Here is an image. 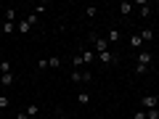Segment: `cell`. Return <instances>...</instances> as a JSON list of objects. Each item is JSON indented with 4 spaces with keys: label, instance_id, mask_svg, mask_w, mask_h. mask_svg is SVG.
<instances>
[{
    "label": "cell",
    "instance_id": "6da1fadb",
    "mask_svg": "<svg viewBox=\"0 0 159 119\" xmlns=\"http://www.w3.org/2000/svg\"><path fill=\"white\" fill-rule=\"evenodd\" d=\"M151 64H154V56H151V51H138V64H135V74H146Z\"/></svg>",
    "mask_w": 159,
    "mask_h": 119
},
{
    "label": "cell",
    "instance_id": "7a4b0ae2",
    "mask_svg": "<svg viewBox=\"0 0 159 119\" xmlns=\"http://www.w3.org/2000/svg\"><path fill=\"white\" fill-rule=\"evenodd\" d=\"M141 108H143V111H148V108H159V95H154V93H151V95H143L141 98Z\"/></svg>",
    "mask_w": 159,
    "mask_h": 119
},
{
    "label": "cell",
    "instance_id": "3957f363",
    "mask_svg": "<svg viewBox=\"0 0 159 119\" xmlns=\"http://www.w3.org/2000/svg\"><path fill=\"white\" fill-rule=\"evenodd\" d=\"M90 40H93V45H96V56L109 51V40L106 37H96V34H90Z\"/></svg>",
    "mask_w": 159,
    "mask_h": 119
},
{
    "label": "cell",
    "instance_id": "277c9868",
    "mask_svg": "<svg viewBox=\"0 0 159 119\" xmlns=\"http://www.w3.org/2000/svg\"><path fill=\"white\" fill-rule=\"evenodd\" d=\"M69 79H72V82H90L93 74H90V72H80V69H74V72L69 74Z\"/></svg>",
    "mask_w": 159,
    "mask_h": 119
},
{
    "label": "cell",
    "instance_id": "5b68a950",
    "mask_svg": "<svg viewBox=\"0 0 159 119\" xmlns=\"http://www.w3.org/2000/svg\"><path fill=\"white\" fill-rule=\"evenodd\" d=\"M98 58H101V64H106V66H111V64H117V53H114V51L98 53Z\"/></svg>",
    "mask_w": 159,
    "mask_h": 119
},
{
    "label": "cell",
    "instance_id": "8992f818",
    "mask_svg": "<svg viewBox=\"0 0 159 119\" xmlns=\"http://www.w3.org/2000/svg\"><path fill=\"white\" fill-rule=\"evenodd\" d=\"M133 6L138 8V13H141L143 19H146L148 13H151V3H146V0H138V3H133Z\"/></svg>",
    "mask_w": 159,
    "mask_h": 119
},
{
    "label": "cell",
    "instance_id": "52a82bcc",
    "mask_svg": "<svg viewBox=\"0 0 159 119\" xmlns=\"http://www.w3.org/2000/svg\"><path fill=\"white\" fill-rule=\"evenodd\" d=\"M16 32H19V34H29V32H32V24H29L27 19H21V21L16 24Z\"/></svg>",
    "mask_w": 159,
    "mask_h": 119
},
{
    "label": "cell",
    "instance_id": "ba28073f",
    "mask_svg": "<svg viewBox=\"0 0 159 119\" xmlns=\"http://www.w3.org/2000/svg\"><path fill=\"white\" fill-rule=\"evenodd\" d=\"M130 48H135V51H138V48H143V40H141V32H133V34H130Z\"/></svg>",
    "mask_w": 159,
    "mask_h": 119
},
{
    "label": "cell",
    "instance_id": "9c48e42d",
    "mask_svg": "<svg viewBox=\"0 0 159 119\" xmlns=\"http://www.w3.org/2000/svg\"><path fill=\"white\" fill-rule=\"evenodd\" d=\"M106 40H109V45H111V42H119V40H122L119 29H109V32H106Z\"/></svg>",
    "mask_w": 159,
    "mask_h": 119
},
{
    "label": "cell",
    "instance_id": "30bf717a",
    "mask_svg": "<svg viewBox=\"0 0 159 119\" xmlns=\"http://www.w3.org/2000/svg\"><path fill=\"white\" fill-rule=\"evenodd\" d=\"M13 29H16V24H13V21H0V32H3V34H11Z\"/></svg>",
    "mask_w": 159,
    "mask_h": 119
},
{
    "label": "cell",
    "instance_id": "8fae6325",
    "mask_svg": "<svg viewBox=\"0 0 159 119\" xmlns=\"http://www.w3.org/2000/svg\"><path fill=\"white\" fill-rule=\"evenodd\" d=\"M80 56H82V64L88 66V64H93V58H96V51H82Z\"/></svg>",
    "mask_w": 159,
    "mask_h": 119
},
{
    "label": "cell",
    "instance_id": "7c38bea8",
    "mask_svg": "<svg viewBox=\"0 0 159 119\" xmlns=\"http://www.w3.org/2000/svg\"><path fill=\"white\" fill-rule=\"evenodd\" d=\"M13 79H16V77H13V72H8V74H0V85H13Z\"/></svg>",
    "mask_w": 159,
    "mask_h": 119
},
{
    "label": "cell",
    "instance_id": "4fadbf2b",
    "mask_svg": "<svg viewBox=\"0 0 159 119\" xmlns=\"http://www.w3.org/2000/svg\"><path fill=\"white\" fill-rule=\"evenodd\" d=\"M3 21H16V8H6L3 11Z\"/></svg>",
    "mask_w": 159,
    "mask_h": 119
},
{
    "label": "cell",
    "instance_id": "5bb4252c",
    "mask_svg": "<svg viewBox=\"0 0 159 119\" xmlns=\"http://www.w3.org/2000/svg\"><path fill=\"white\" fill-rule=\"evenodd\" d=\"M141 40L143 42H151L154 40V29H141Z\"/></svg>",
    "mask_w": 159,
    "mask_h": 119
},
{
    "label": "cell",
    "instance_id": "9a60e30c",
    "mask_svg": "<svg viewBox=\"0 0 159 119\" xmlns=\"http://www.w3.org/2000/svg\"><path fill=\"white\" fill-rule=\"evenodd\" d=\"M77 101H80V106H88V103H90V93H80Z\"/></svg>",
    "mask_w": 159,
    "mask_h": 119
},
{
    "label": "cell",
    "instance_id": "2e32d148",
    "mask_svg": "<svg viewBox=\"0 0 159 119\" xmlns=\"http://www.w3.org/2000/svg\"><path fill=\"white\" fill-rule=\"evenodd\" d=\"M8 72H11V61L3 58V61H0V74H8Z\"/></svg>",
    "mask_w": 159,
    "mask_h": 119
},
{
    "label": "cell",
    "instance_id": "e0dca14e",
    "mask_svg": "<svg viewBox=\"0 0 159 119\" xmlns=\"http://www.w3.org/2000/svg\"><path fill=\"white\" fill-rule=\"evenodd\" d=\"M133 8H135L133 3H122V6H119V11H122V16H127V13H130Z\"/></svg>",
    "mask_w": 159,
    "mask_h": 119
},
{
    "label": "cell",
    "instance_id": "ac0fdd59",
    "mask_svg": "<svg viewBox=\"0 0 159 119\" xmlns=\"http://www.w3.org/2000/svg\"><path fill=\"white\" fill-rule=\"evenodd\" d=\"M24 114H27V117H29V119H32V117H34V114H37V106H34V103H29V106H27V108H24Z\"/></svg>",
    "mask_w": 159,
    "mask_h": 119
},
{
    "label": "cell",
    "instance_id": "d6986e66",
    "mask_svg": "<svg viewBox=\"0 0 159 119\" xmlns=\"http://www.w3.org/2000/svg\"><path fill=\"white\" fill-rule=\"evenodd\" d=\"M48 66H51V69H58V66H61V58H56V56L48 58Z\"/></svg>",
    "mask_w": 159,
    "mask_h": 119
},
{
    "label": "cell",
    "instance_id": "ffe728a7",
    "mask_svg": "<svg viewBox=\"0 0 159 119\" xmlns=\"http://www.w3.org/2000/svg\"><path fill=\"white\" fill-rule=\"evenodd\" d=\"M96 13H98V8H96V6H88V8H85V16H88V19H93Z\"/></svg>",
    "mask_w": 159,
    "mask_h": 119
},
{
    "label": "cell",
    "instance_id": "44dd1931",
    "mask_svg": "<svg viewBox=\"0 0 159 119\" xmlns=\"http://www.w3.org/2000/svg\"><path fill=\"white\" fill-rule=\"evenodd\" d=\"M146 119H159V108H148V111H146Z\"/></svg>",
    "mask_w": 159,
    "mask_h": 119
},
{
    "label": "cell",
    "instance_id": "7402d4cb",
    "mask_svg": "<svg viewBox=\"0 0 159 119\" xmlns=\"http://www.w3.org/2000/svg\"><path fill=\"white\" fill-rule=\"evenodd\" d=\"M8 103H11V98H8V95H0V108H8Z\"/></svg>",
    "mask_w": 159,
    "mask_h": 119
},
{
    "label": "cell",
    "instance_id": "603a6c76",
    "mask_svg": "<svg viewBox=\"0 0 159 119\" xmlns=\"http://www.w3.org/2000/svg\"><path fill=\"white\" fill-rule=\"evenodd\" d=\"M72 64H74V69H80V66H85V64H82V56H74V58H72Z\"/></svg>",
    "mask_w": 159,
    "mask_h": 119
},
{
    "label": "cell",
    "instance_id": "cb8c5ba5",
    "mask_svg": "<svg viewBox=\"0 0 159 119\" xmlns=\"http://www.w3.org/2000/svg\"><path fill=\"white\" fill-rule=\"evenodd\" d=\"M48 11V3H37V11H34V13H45Z\"/></svg>",
    "mask_w": 159,
    "mask_h": 119
},
{
    "label": "cell",
    "instance_id": "d4e9b609",
    "mask_svg": "<svg viewBox=\"0 0 159 119\" xmlns=\"http://www.w3.org/2000/svg\"><path fill=\"white\" fill-rule=\"evenodd\" d=\"M37 69H48V58H40V61H37Z\"/></svg>",
    "mask_w": 159,
    "mask_h": 119
},
{
    "label": "cell",
    "instance_id": "484cf974",
    "mask_svg": "<svg viewBox=\"0 0 159 119\" xmlns=\"http://www.w3.org/2000/svg\"><path fill=\"white\" fill-rule=\"evenodd\" d=\"M133 119H146V111H143V108H141V111H135V114H133Z\"/></svg>",
    "mask_w": 159,
    "mask_h": 119
},
{
    "label": "cell",
    "instance_id": "4316f807",
    "mask_svg": "<svg viewBox=\"0 0 159 119\" xmlns=\"http://www.w3.org/2000/svg\"><path fill=\"white\" fill-rule=\"evenodd\" d=\"M51 119H69V117H66L64 111H58V117H51Z\"/></svg>",
    "mask_w": 159,
    "mask_h": 119
},
{
    "label": "cell",
    "instance_id": "83f0119b",
    "mask_svg": "<svg viewBox=\"0 0 159 119\" xmlns=\"http://www.w3.org/2000/svg\"><path fill=\"white\" fill-rule=\"evenodd\" d=\"M16 119H29V117H27V114L21 111V114H16Z\"/></svg>",
    "mask_w": 159,
    "mask_h": 119
},
{
    "label": "cell",
    "instance_id": "f1b7e54d",
    "mask_svg": "<svg viewBox=\"0 0 159 119\" xmlns=\"http://www.w3.org/2000/svg\"><path fill=\"white\" fill-rule=\"evenodd\" d=\"M157 11H159V3H157Z\"/></svg>",
    "mask_w": 159,
    "mask_h": 119
},
{
    "label": "cell",
    "instance_id": "f546056e",
    "mask_svg": "<svg viewBox=\"0 0 159 119\" xmlns=\"http://www.w3.org/2000/svg\"><path fill=\"white\" fill-rule=\"evenodd\" d=\"M0 19H3V13H0Z\"/></svg>",
    "mask_w": 159,
    "mask_h": 119
}]
</instances>
